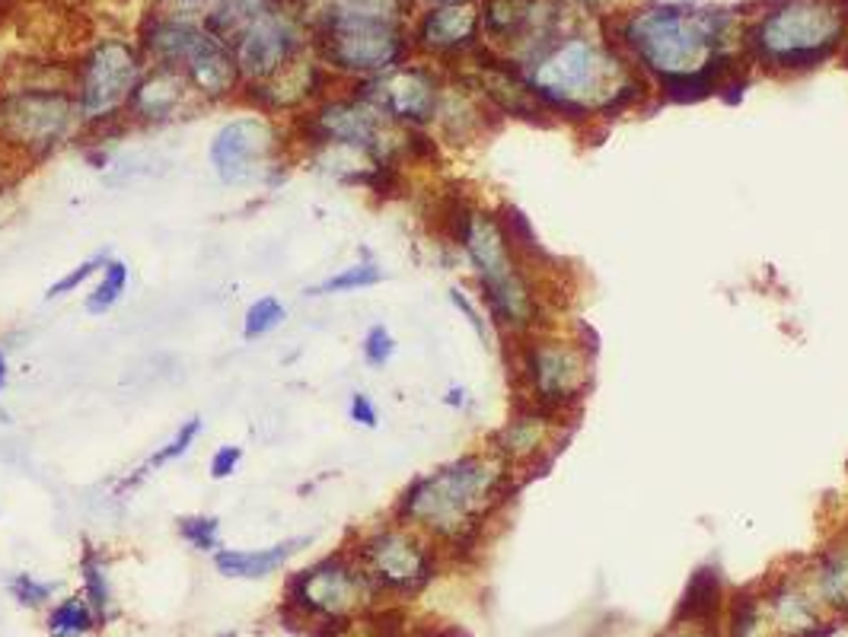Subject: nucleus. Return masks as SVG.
<instances>
[{
    "label": "nucleus",
    "mask_w": 848,
    "mask_h": 637,
    "mask_svg": "<svg viewBox=\"0 0 848 637\" xmlns=\"http://www.w3.org/2000/svg\"><path fill=\"white\" fill-rule=\"evenodd\" d=\"M842 3H846V13H848V0H842Z\"/></svg>",
    "instance_id": "43"
},
{
    "label": "nucleus",
    "mask_w": 848,
    "mask_h": 637,
    "mask_svg": "<svg viewBox=\"0 0 848 637\" xmlns=\"http://www.w3.org/2000/svg\"><path fill=\"white\" fill-rule=\"evenodd\" d=\"M521 74L549 115L572 122L616 119L648 97V80L628 71L619 51L584 36L543 49Z\"/></svg>",
    "instance_id": "1"
},
{
    "label": "nucleus",
    "mask_w": 848,
    "mask_h": 637,
    "mask_svg": "<svg viewBox=\"0 0 848 637\" xmlns=\"http://www.w3.org/2000/svg\"><path fill=\"white\" fill-rule=\"evenodd\" d=\"M450 300H453V306H456V310H460V313H463V316L470 318V325H473V328H475V335H478V338H482V342H485V338H488V328H485V318L478 316V310H475L473 303H470V300H466V296H463V291H456V287H453V291H450Z\"/></svg>",
    "instance_id": "35"
},
{
    "label": "nucleus",
    "mask_w": 848,
    "mask_h": 637,
    "mask_svg": "<svg viewBox=\"0 0 848 637\" xmlns=\"http://www.w3.org/2000/svg\"><path fill=\"white\" fill-rule=\"evenodd\" d=\"M138 83H141V61L134 49L119 39L100 42L90 51L80 71V93H77L80 119L90 124L112 119L122 105L131 102Z\"/></svg>",
    "instance_id": "11"
},
{
    "label": "nucleus",
    "mask_w": 848,
    "mask_h": 637,
    "mask_svg": "<svg viewBox=\"0 0 848 637\" xmlns=\"http://www.w3.org/2000/svg\"><path fill=\"white\" fill-rule=\"evenodd\" d=\"M447 405H463V390H453L447 395Z\"/></svg>",
    "instance_id": "38"
},
{
    "label": "nucleus",
    "mask_w": 848,
    "mask_h": 637,
    "mask_svg": "<svg viewBox=\"0 0 848 637\" xmlns=\"http://www.w3.org/2000/svg\"><path fill=\"white\" fill-rule=\"evenodd\" d=\"M393 354H396V338L390 335L386 325H374V328L364 335V361H367L371 367H386Z\"/></svg>",
    "instance_id": "31"
},
{
    "label": "nucleus",
    "mask_w": 848,
    "mask_h": 637,
    "mask_svg": "<svg viewBox=\"0 0 848 637\" xmlns=\"http://www.w3.org/2000/svg\"><path fill=\"white\" fill-rule=\"evenodd\" d=\"M316 637H335V635H316Z\"/></svg>",
    "instance_id": "42"
},
{
    "label": "nucleus",
    "mask_w": 848,
    "mask_h": 637,
    "mask_svg": "<svg viewBox=\"0 0 848 637\" xmlns=\"http://www.w3.org/2000/svg\"><path fill=\"white\" fill-rule=\"evenodd\" d=\"M80 109L61 90H20L0 97V148L46 160L77 134Z\"/></svg>",
    "instance_id": "8"
},
{
    "label": "nucleus",
    "mask_w": 848,
    "mask_h": 637,
    "mask_svg": "<svg viewBox=\"0 0 848 637\" xmlns=\"http://www.w3.org/2000/svg\"><path fill=\"white\" fill-rule=\"evenodd\" d=\"M179 536L189 542L199 552H211L218 548V536H221V519L218 516H179L175 519Z\"/></svg>",
    "instance_id": "28"
},
{
    "label": "nucleus",
    "mask_w": 848,
    "mask_h": 637,
    "mask_svg": "<svg viewBox=\"0 0 848 637\" xmlns=\"http://www.w3.org/2000/svg\"><path fill=\"white\" fill-rule=\"evenodd\" d=\"M349 415H351V421H354V424H361V427H376V424H380L376 405L364 393L351 395Z\"/></svg>",
    "instance_id": "34"
},
{
    "label": "nucleus",
    "mask_w": 848,
    "mask_h": 637,
    "mask_svg": "<svg viewBox=\"0 0 848 637\" xmlns=\"http://www.w3.org/2000/svg\"><path fill=\"white\" fill-rule=\"evenodd\" d=\"M230 637H233V635H230Z\"/></svg>",
    "instance_id": "44"
},
{
    "label": "nucleus",
    "mask_w": 848,
    "mask_h": 637,
    "mask_svg": "<svg viewBox=\"0 0 848 637\" xmlns=\"http://www.w3.org/2000/svg\"><path fill=\"white\" fill-rule=\"evenodd\" d=\"M371 587L374 584L361 564H351L345 555H332L297 574L287 587V599L300 613L320 615L332 625H342L367 603Z\"/></svg>",
    "instance_id": "10"
},
{
    "label": "nucleus",
    "mask_w": 848,
    "mask_h": 637,
    "mask_svg": "<svg viewBox=\"0 0 848 637\" xmlns=\"http://www.w3.org/2000/svg\"><path fill=\"white\" fill-rule=\"evenodd\" d=\"M201 417H189L179 431H175V437L170 443H163L153 456H150L148 463H144V468L141 472H150V468H160V466H166V463H173V459H179V456H185L189 453V446L192 443L199 441V434H201Z\"/></svg>",
    "instance_id": "29"
},
{
    "label": "nucleus",
    "mask_w": 848,
    "mask_h": 637,
    "mask_svg": "<svg viewBox=\"0 0 848 637\" xmlns=\"http://www.w3.org/2000/svg\"><path fill=\"white\" fill-rule=\"evenodd\" d=\"M185 99V80L175 68H166L160 64L150 77H144L131 97V112L141 119V122H170L175 119L179 105Z\"/></svg>",
    "instance_id": "19"
},
{
    "label": "nucleus",
    "mask_w": 848,
    "mask_h": 637,
    "mask_svg": "<svg viewBox=\"0 0 848 637\" xmlns=\"http://www.w3.org/2000/svg\"><path fill=\"white\" fill-rule=\"evenodd\" d=\"M730 13L689 10V7H650L623 23L625 49L638 64L657 77L699 71L727 51Z\"/></svg>",
    "instance_id": "3"
},
{
    "label": "nucleus",
    "mask_w": 848,
    "mask_h": 637,
    "mask_svg": "<svg viewBox=\"0 0 848 637\" xmlns=\"http://www.w3.org/2000/svg\"><path fill=\"white\" fill-rule=\"evenodd\" d=\"M7 386V357H3V351H0V390Z\"/></svg>",
    "instance_id": "37"
},
{
    "label": "nucleus",
    "mask_w": 848,
    "mask_h": 637,
    "mask_svg": "<svg viewBox=\"0 0 848 637\" xmlns=\"http://www.w3.org/2000/svg\"><path fill=\"white\" fill-rule=\"evenodd\" d=\"M383 281V271L376 262H357V265H349L339 274L325 277L323 284L310 287V296L320 294H349V291H364V287H374Z\"/></svg>",
    "instance_id": "23"
},
{
    "label": "nucleus",
    "mask_w": 848,
    "mask_h": 637,
    "mask_svg": "<svg viewBox=\"0 0 848 637\" xmlns=\"http://www.w3.org/2000/svg\"><path fill=\"white\" fill-rule=\"evenodd\" d=\"M357 564L374 587L415 593L434 577V555L418 536L405 529H380L361 542Z\"/></svg>",
    "instance_id": "13"
},
{
    "label": "nucleus",
    "mask_w": 848,
    "mask_h": 637,
    "mask_svg": "<svg viewBox=\"0 0 848 637\" xmlns=\"http://www.w3.org/2000/svg\"><path fill=\"white\" fill-rule=\"evenodd\" d=\"M7 421H10V417H7V412L0 408V424H7Z\"/></svg>",
    "instance_id": "39"
},
{
    "label": "nucleus",
    "mask_w": 848,
    "mask_h": 637,
    "mask_svg": "<svg viewBox=\"0 0 848 637\" xmlns=\"http://www.w3.org/2000/svg\"><path fill=\"white\" fill-rule=\"evenodd\" d=\"M226 49L233 51L240 74L252 80H269L294 61L300 39L294 23L269 3L259 17H252L250 23L240 29V36Z\"/></svg>",
    "instance_id": "16"
},
{
    "label": "nucleus",
    "mask_w": 848,
    "mask_h": 637,
    "mask_svg": "<svg viewBox=\"0 0 848 637\" xmlns=\"http://www.w3.org/2000/svg\"><path fill=\"white\" fill-rule=\"evenodd\" d=\"M478 17L488 39L521 42L536 26V0H485V10Z\"/></svg>",
    "instance_id": "21"
},
{
    "label": "nucleus",
    "mask_w": 848,
    "mask_h": 637,
    "mask_svg": "<svg viewBox=\"0 0 848 637\" xmlns=\"http://www.w3.org/2000/svg\"><path fill=\"white\" fill-rule=\"evenodd\" d=\"M357 97L402 128H424L437 119L444 87L427 68H393L361 83Z\"/></svg>",
    "instance_id": "14"
},
{
    "label": "nucleus",
    "mask_w": 848,
    "mask_h": 637,
    "mask_svg": "<svg viewBox=\"0 0 848 637\" xmlns=\"http://www.w3.org/2000/svg\"><path fill=\"white\" fill-rule=\"evenodd\" d=\"M565 421L568 417H555L543 408L521 405L517 415H511V421L488 437V446L511 472L549 468L555 453L562 449Z\"/></svg>",
    "instance_id": "15"
},
{
    "label": "nucleus",
    "mask_w": 848,
    "mask_h": 637,
    "mask_svg": "<svg viewBox=\"0 0 848 637\" xmlns=\"http://www.w3.org/2000/svg\"><path fill=\"white\" fill-rule=\"evenodd\" d=\"M128 287V265L125 262H105V269H102L100 284H97V291L87 296V313L90 316H100V313H109L122 294H125Z\"/></svg>",
    "instance_id": "25"
},
{
    "label": "nucleus",
    "mask_w": 848,
    "mask_h": 637,
    "mask_svg": "<svg viewBox=\"0 0 848 637\" xmlns=\"http://www.w3.org/2000/svg\"><path fill=\"white\" fill-rule=\"evenodd\" d=\"M310 539H287L281 545H272V548H262V552H233V548H224L214 555V564L224 577H236V580H262L269 574H275L281 564L287 562L300 545H306Z\"/></svg>",
    "instance_id": "20"
},
{
    "label": "nucleus",
    "mask_w": 848,
    "mask_h": 637,
    "mask_svg": "<svg viewBox=\"0 0 848 637\" xmlns=\"http://www.w3.org/2000/svg\"><path fill=\"white\" fill-rule=\"evenodd\" d=\"M437 3H460V0H437Z\"/></svg>",
    "instance_id": "41"
},
{
    "label": "nucleus",
    "mask_w": 848,
    "mask_h": 637,
    "mask_svg": "<svg viewBox=\"0 0 848 637\" xmlns=\"http://www.w3.org/2000/svg\"><path fill=\"white\" fill-rule=\"evenodd\" d=\"M148 49L160 64L179 68L189 77L201 97L221 99L233 93L240 83V68L233 51L226 49L214 32L199 26L182 23V20L153 23L148 32Z\"/></svg>",
    "instance_id": "9"
},
{
    "label": "nucleus",
    "mask_w": 848,
    "mask_h": 637,
    "mask_svg": "<svg viewBox=\"0 0 848 637\" xmlns=\"http://www.w3.org/2000/svg\"><path fill=\"white\" fill-rule=\"evenodd\" d=\"M240 459H243V449L240 446H221L214 456H211V478L214 482H224L230 478L236 466H240Z\"/></svg>",
    "instance_id": "33"
},
{
    "label": "nucleus",
    "mask_w": 848,
    "mask_h": 637,
    "mask_svg": "<svg viewBox=\"0 0 848 637\" xmlns=\"http://www.w3.org/2000/svg\"><path fill=\"white\" fill-rule=\"evenodd\" d=\"M277 150H281V141H277L275 124L259 115H243L226 122L214 134L211 166L224 185H252L275 172Z\"/></svg>",
    "instance_id": "12"
},
{
    "label": "nucleus",
    "mask_w": 848,
    "mask_h": 637,
    "mask_svg": "<svg viewBox=\"0 0 848 637\" xmlns=\"http://www.w3.org/2000/svg\"><path fill=\"white\" fill-rule=\"evenodd\" d=\"M287 310L277 296H262L255 300L250 310H246V322H243V338H262L269 332H275L277 325L284 322Z\"/></svg>",
    "instance_id": "26"
},
{
    "label": "nucleus",
    "mask_w": 848,
    "mask_h": 637,
    "mask_svg": "<svg viewBox=\"0 0 848 637\" xmlns=\"http://www.w3.org/2000/svg\"><path fill=\"white\" fill-rule=\"evenodd\" d=\"M482 17L470 3H441L427 10L418 26V46L434 54H456L475 46Z\"/></svg>",
    "instance_id": "17"
},
{
    "label": "nucleus",
    "mask_w": 848,
    "mask_h": 637,
    "mask_svg": "<svg viewBox=\"0 0 848 637\" xmlns=\"http://www.w3.org/2000/svg\"><path fill=\"white\" fill-rule=\"evenodd\" d=\"M517 380L524 405L543 408L555 417L574 415L594 386V354L574 338L517 335Z\"/></svg>",
    "instance_id": "6"
},
{
    "label": "nucleus",
    "mask_w": 848,
    "mask_h": 637,
    "mask_svg": "<svg viewBox=\"0 0 848 637\" xmlns=\"http://www.w3.org/2000/svg\"><path fill=\"white\" fill-rule=\"evenodd\" d=\"M405 36L396 20L374 13H335L325 10L320 23V51L335 71L386 74L405 58Z\"/></svg>",
    "instance_id": "7"
},
{
    "label": "nucleus",
    "mask_w": 848,
    "mask_h": 637,
    "mask_svg": "<svg viewBox=\"0 0 848 637\" xmlns=\"http://www.w3.org/2000/svg\"><path fill=\"white\" fill-rule=\"evenodd\" d=\"M814 580H817V589H820L826 606L848 613V533L829 542L820 552Z\"/></svg>",
    "instance_id": "22"
},
{
    "label": "nucleus",
    "mask_w": 848,
    "mask_h": 637,
    "mask_svg": "<svg viewBox=\"0 0 848 637\" xmlns=\"http://www.w3.org/2000/svg\"><path fill=\"white\" fill-rule=\"evenodd\" d=\"M83 580H87V596H90L93 613L100 615V621L109 618L112 615V593H109V580H105V567L93 552L83 555Z\"/></svg>",
    "instance_id": "27"
},
{
    "label": "nucleus",
    "mask_w": 848,
    "mask_h": 637,
    "mask_svg": "<svg viewBox=\"0 0 848 637\" xmlns=\"http://www.w3.org/2000/svg\"><path fill=\"white\" fill-rule=\"evenodd\" d=\"M724 609V580L718 567H696L689 584L683 589L674 613V628H708L715 631V621Z\"/></svg>",
    "instance_id": "18"
},
{
    "label": "nucleus",
    "mask_w": 848,
    "mask_h": 637,
    "mask_svg": "<svg viewBox=\"0 0 848 637\" xmlns=\"http://www.w3.org/2000/svg\"><path fill=\"white\" fill-rule=\"evenodd\" d=\"M218 3H221V0H170V10H175V17H189V13L208 10V17H211V10H214Z\"/></svg>",
    "instance_id": "36"
},
{
    "label": "nucleus",
    "mask_w": 848,
    "mask_h": 637,
    "mask_svg": "<svg viewBox=\"0 0 848 637\" xmlns=\"http://www.w3.org/2000/svg\"><path fill=\"white\" fill-rule=\"evenodd\" d=\"M848 13L842 0H781L747 32L753 61L781 74H807L842 49Z\"/></svg>",
    "instance_id": "4"
},
{
    "label": "nucleus",
    "mask_w": 848,
    "mask_h": 637,
    "mask_svg": "<svg viewBox=\"0 0 848 637\" xmlns=\"http://www.w3.org/2000/svg\"><path fill=\"white\" fill-rule=\"evenodd\" d=\"M105 262H109L105 255H93V259H87L83 265H77V269L68 271L64 277H58L49 291H46V296H49V300H58V296L74 294V291H80V287H83V284H87L97 271L105 269Z\"/></svg>",
    "instance_id": "30"
},
{
    "label": "nucleus",
    "mask_w": 848,
    "mask_h": 637,
    "mask_svg": "<svg viewBox=\"0 0 848 637\" xmlns=\"http://www.w3.org/2000/svg\"><path fill=\"white\" fill-rule=\"evenodd\" d=\"M517 488L521 482L495 453H473L415 478L402 494L396 516L453 548H473L485 523Z\"/></svg>",
    "instance_id": "2"
},
{
    "label": "nucleus",
    "mask_w": 848,
    "mask_h": 637,
    "mask_svg": "<svg viewBox=\"0 0 848 637\" xmlns=\"http://www.w3.org/2000/svg\"><path fill=\"white\" fill-rule=\"evenodd\" d=\"M842 61H846V68H848V46H846V51H842Z\"/></svg>",
    "instance_id": "40"
},
{
    "label": "nucleus",
    "mask_w": 848,
    "mask_h": 637,
    "mask_svg": "<svg viewBox=\"0 0 848 637\" xmlns=\"http://www.w3.org/2000/svg\"><path fill=\"white\" fill-rule=\"evenodd\" d=\"M488 316L504 335H529L543 322V294L533 284V269L501 230L498 214L475 211L463 236Z\"/></svg>",
    "instance_id": "5"
},
{
    "label": "nucleus",
    "mask_w": 848,
    "mask_h": 637,
    "mask_svg": "<svg viewBox=\"0 0 848 637\" xmlns=\"http://www.w3.org/2000/svg\"><path fill=\"white\" fill-rule=\"evenodd\" d=\"M10 593H13L17 603H23V606H42L51 593H54V587H51V584H39V580L29 577V574H17V577L10 580Z\"/></svg>",
    "instance_id": "32"
},
{
    "label": "nucleus",
    "mask_w": 848,
    "mask_h": 637,
    "mask_svg": "<svg viewBox=\"0 0 848 637\" xmlns=\"http://www.w3.org/2000/svg\"><path fill=\"white\" fill-rule=\"evenodd\" d=\"M93 628V606L83 596H71L49 615V631L54 637H80Z\"/></svg>",
    "instance_id": "24"
}]
</instances>
